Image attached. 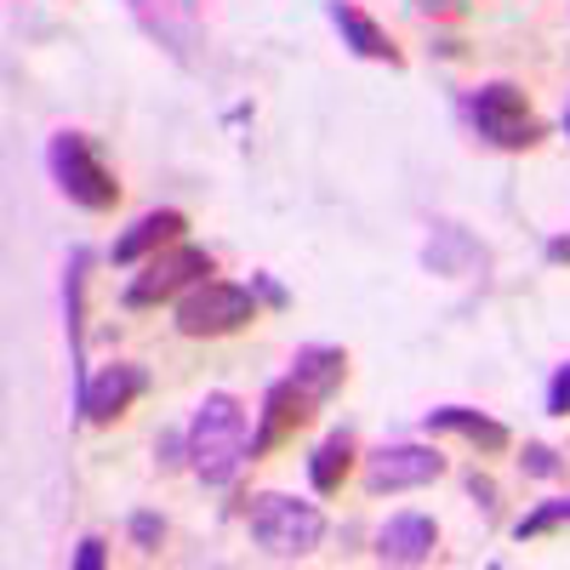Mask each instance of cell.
Listing matches in <instances>:
<instances>
[{
	"label": "cell",
	"instance_id": "6da1fadb",
	"mask_svg": "<svg viewBox=\"0 0 570 570\" xmlns=\"http://www.w3.org/2000/svg\"><path fill=\"white\" fill-rule=\"evenodd\" d=\"M183 434H188V468H195L212 491L234 485L240 468L252 462V416L234 394H206Z\"/></svg>",
	"mask_w": 570,
	"mask_h": 570
},
{
	"label": "cell",
	"instance_id": "7a4b0ae2",
	"mask_svg": "<svg viewBox=\"0 0 570 570\" xmlns=\"http://www.w3.org/2000/svg\"><path fill=\"white\" fill-rule=\"evenodd\" d=\"M462 115H468L473 137L491 142V149H502V155H525V149H537V142L548 137L542 115L531 109V98H525L513 80L473 86L468 98H462Z\"/></svg>",
	"mask_w": 570,
	"mask_h": 570
},
{
	"label": "cell",
	"instance_id": "3957f363",
	"mask_svg": "<svg viewBox=\"0 0 570 570\" xmlns=\"http://www.w3.org/2000/svg\"><path fill=\"white\" fill-rule=\"evenodd\" d=\"M246 537L268 553V559H308L325 542V513L303 497L285 491H257L246 502Z\"/></svg>",
	"mask_w": 570,
	"mask_h": 570
},
{
	"label": "cell",
	"instance_id": "277c9868",
	"mask_svg": "<svg viewBox=\"0 0 570 570\" xmlns=\"http://www.w3.org/2000/svg\"><path fill=\"white\" fill-rule=\"evenodd\" d=\"M46 166H52V183L80 206V212H115L120 206V177L115 166L98 155V142L86 131H58L52 149H46Z\"/></svg>",
	"mask_w": 570,
	"mask_h": 570
},
{
	"label": "cell",
	"instance_id": "5b68a950",
	"mask_svg": "<svg viewBox=\"0 0 570 570\" xmlns=\"http://www.w3.org/2000/svg\"><path fill=\"white\" fill-rule=\"evenodd\" d=\"M257 292L252 285H234V279H200V285H188V292L177 297V331L183 337H234V331H246L257 320Z\"/></svg>",
	"mask_w": 570,
	"mask_h": 570
},
{
	"label": "cell",
	"instance_id": "8992f818",
	"mask_svg": "<svg viewBox=\"0 0 570 570\" xmlns=\"http://www.w3.org/2000/svg\"><path fill=\"white\" fill-rule=\"evenodd\" d=\"M206 274H212V252L195 246V240H177V246H166L155 257H142V268L126 279L120 303L126 308H160V303L183 297L188 285H200Z\"/></svg>",
	"mask_w": 570,
	"mask_h": 570
},
{
	"label": "cell",
	"instance_id": "52a82bcc",
	"mask_svg": "<svg viewBox=\"0 0 570 570\" xmlns=\"http://www.w3.org/2000/svg\"><path fill=\"white\" fill-rule=\"evenodd\" d=\"M131 23L149 35L166 58L177 63H195L200 46H206V18H200V0H126Z\"/></svg>",
	"mask_w": 570,
	"mask_h": 570
},
{
	"label": "cell",
	"instance_id": "ba28073f",
	"mask_svg": "<svg viewBox=\"0 0 570 570\" xmlns=\"http://www.w3.org/2000/svg\"><path fill=\"white\" fill-rule=\"evenodd\" d=\"M314 411H320V400L297 383L292 371L285 376H274V383L263 389V411H257V434H252V462H263V456H274L279 445H292L303 428L314 422Z\"/></svg>",
	"mask_w": 570,
	"mask_h": 570
},
{
	"label": "cell",
	"instance_id": "9c48e42d",
	"mask_svg": "<svg viewBox=\"0 0 570 570\" xmlns=\"http://www.w3.org/2000/svg\"><path fill=\"white\" fill-rule=\"evenodd\" d=\"M155 389V376L142 371L137 360H109L104 371H91L86 383H80V394H75V411H80V422H91V428H109V422H120L142 394Z\"/></svg>",
	"mask_w": 570,
	"mask_h": 570
},
{
	"label": "cell",
	"instance_id": "30bf717a",
	"mask_svg": "<svg viewBox=\"0 0 570 570\" xmlns=\"http://www.w3.org/2000/svg\"><path fill=\"white\" fill-rule=\"evenodd\" d=\"M445 468H451V462H445L434 445H411V440H400V445H383V451H371V456H365V491H371V497L422 491V485L445 480Z\"/></svg>",
	"mask_w": 570,
	"mask_h": 570
},
{
	"label": "cell",
	"instance_id": "8fae6325",
	"mask_svg": "<svg viewBox=\"0 0 570 570\" xmlns=\"http://www.w3.org/2000/svg\"><path fill=\"white\" fill-rule=\"evenodd\" d=\"M325 18H331V29L343 35V46L354 58H365V63H389V69H405V52H400V40L376 23L360 0H325Z\"/></svg>",
	"mask_w": 570,
	"mask_h": 570
},
{
	"label": "cell",
	"instance_id": "7c38bea8",
	"mask_svg": "<svg viewBox=\"0 0 570 570\" xmlns=\"http://www.w3.org/2000/svg\"><path fill=\"white\" fill-rule=\"evenodd\" d=\"M422 428H428V434H456L462 445H473L480 456H502L513 445L508 422L473 411V405H434V411H422Z\"/></svg>",
	"mask_w": 570,
	"mask_h": 570
},
{
	"label": "cell",
	"instance_id": "4fadbf2b",
	"mask_svg": "<svg viewBox=\"0 0 570 570\" xmlns=\"http://www.w3.org/2000/svg\"><path fill=\"white\" fill-rule=\"evenodd\" d=\"M177 240H188V217L183 212H142L120 240L109 246V263H120V268H131V263H142V257H155V252H166V246H177Z\"/></svg>",
	"mask_w": 570,
	"mask_h": 570
},
{
	"label": "cell",
	"instance_id": "5bb4252c",
	"mask_svg": "<svg viewBox=\"0 0 570 570\" xmlns=\"http://www.w3.org/2000/svg\"><path fill=\"white\" fill-rule=\"evenodd\" d=\"M440 548V525L428 513H394L383 531H376V559L383 564H428Z\"/></svg>",
	"mask_w": 570,
	"mask_h": 570
},
{
	"label": "cell",
	"instance_id": "9a60e30c",
	"mask_svg": "<svg viewBox=\"0 0 570 570\" xmlns=\"http://www.w3.org/2000/svg\"><path fill=\"white\" fill-rule=\"evenodd\" d=\"M354 456H360L354 428H331V434L314 445V456H308V485H314L320 497H337L343 480L354 473Z\"/></svg>",
	"mask_w": 570,
	"mask_h": 570
},
{
	"label": "cell",
	"instance_id": "2e32d148",
	"mask_svg": "<svg viewBox=\"0 0 570 570\" xmlns=\"http://www.w3.org/2000/svg\"><path fill=\"white\" fill-rule=\"evenodd\" d=\"M292 376L320 400V405H331L343 394V383H348V354L343 348H325V343H308V348H297V360H292Z\"/></svg>",
	"mask_w": 570,
	"mask_h": 570
},
{
	"label": "cell",
	"instance_id": "e0dca14e",
	"mask_svg": "<svg viewBox=\"0 0 570 570\" xmlns=\"http://www.w3.org/2000/svg\"><path fill=\"white\" fill-rule=\"evenodd\" d=\"M86 268H91V252H69V268H63V314H69V354H75V376L86 383V365H80V343H86Z\"/></svg>",
	"mask_w": 570,
	"mask_h": 570
},
{
	"label": "cell",
	"instance_id": "ac0fdd59",
	"mask_svg": "<svg viewBox=\"0 0 570 570\" xmlns=\"http://www.w3.org/2000/svg\"><path fill=\"white\" fill-rule=\"evenodd\" d=\"M570 525V497H553V502H537L525 519L513 525V537L519 542H537V537H553V531H564Z\"/></svg>",
	"mask_w": 570,
	"mask_h": 570
},
{
	"label": "cell",
	"instance_id": "d6986e66",
	"mask_svg": "<svg viewBox=\"0 0 570 570\" xmlns=\"http://www.w3.org/2000/svg\"><path fill=\"white\" fill-rule=\"evenodd\" d=\"M131 548L142 553V559H155L160 553V542H166V519L160 513H149V508H142V513H131Z\"/></svg>",
	"mask_w": 570,
	"mask_h": 570
},
{
	"label": "cell",
	"instance_id": "ffe728a7",
	"mask_svg": "<svg viewBox=\"0 0 570 570\" xmlns=\"http://www.w3.org/2000/svg\"><path fill=\"white\" fill-rule=\"evenodd\" d=\"M519 468H525V480H559L564 473V456L553 451V445H525V456H519Z\"/></svg>",
	"mask_w": 570,
	"mask_h": 570
},
{
	"label": "cell",
	"instance_id": "44dd1931",
	"mask_svg": "<svg viewBox=\"0 0 570 570\" xmlns=\"http://www.w3.org/2000/svg\"><path fill=\"white\" fill-rule=\"evenodd\" d=\"M548 416H570V360L548 376Z\"/></svg>",
	"mask_w": 570,
	"mask_h": 570
},
{
	"label": "cell",
	"instance_id": "7402d4cb",
	"mask_svg": "<svg viewBox=\"0 0 570 570\" xmlns=\"http://www.w3.org/2000/svg\"><path fill=\"white\" fill-rule=\"evenodd\" d=\"M252 292H257V303H268V308H292V292H285V285L274 279V274H252Z\"/></svg>",
	"mask_w": 570,
	"mask_h": 570
},
{
	"label": "cell",
	"instance_id": "603a6c76",
	"mask_svg": "<svg viewBox=\"0 0 570 570\" xmlns=\"http://www.w3.org/2000/svg\"><path fill=\"white\" fill-rule=\"evenodd\" d=\"M416 12L434 23H456V18H468V0H416Z\"/></svg>",
	"mask_w": 570,
	"mask_h": 570
},
{
	"label": "cell",
	"instance_id": "cb8c5ba5",
	"mask_svg": "<svg viewBox=\"0 0 570 570\" xmlns=\"http://www.w3.org/2000/svg\"><path fill=\"white\" fill-rule=\"evenodd\" d=\"M104 564H109V542L104 537H86L75 548V570H104Z\"/></svg>",
	"mask_w": 570,
	"mask_h": 570
},
{
	"label": "cell",
	"instance_id": "d4e9b609",
	"mask_svg": "<svg viewBox=\"0 0 570 570\" xmlns=\"http://www.w3.org/2000/svg\"><path fill=\"white\" fill-rule=\"evenodd\" d=\"M462 485H468V497L480 502L485 513H497V480H491V473H480V468H473V473H468Z\"/></svg>",
	"mask_w": 570,
	"mask_h": 570
},
{
	"label": "cell",
	"instance_id": "484cf974",
	"mask_svg": "<svg viewBox=\"0 0 570 570\" xmlns=\"http://www.w3.org/2000/svg\"><path fill=\"white\" fill-rule=\"evenodd\" d=\"M155 456H160V468H183L188 462V434H160Z\"/></svg>",
	"mask_w": 570,
	"mask_h": 570
},
{
	"label": "cell",
	"instance_id": "4316f807",
	"mask_svg": "<svg viewBox=\"0 0 570 570\" xmlns=\"http://www.w3.org/2000/svg\"><path fill=\"white\" fill-rule=\"evenodd\" d=\"M548 263L570 268V234H553V240H548Z\"/></svg>",
	"mask_w": 570,
	"mask_h": 570
},
{
	"label": "cell",
	"instance_id": "83f0119b",
	"mask_svg": "<svg viewBox=\"0 0 570 570\" xmlns=\"http://www.w3.org/2000/svg\"><path fill=\"white\" fill-rule=\"evenodd\" d=\"M564 131H570V104H564Z\"/></svg>",
	"mask_w": 570,
	"mask_h": 570
}]
</instances>
